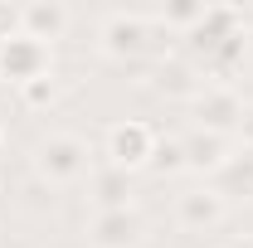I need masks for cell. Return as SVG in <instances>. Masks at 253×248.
<instances>
[{
    "label": "cell",
    "mask_w": 253,
    "mask_h": 248,
    "mask_svg": "<svg viewBox=\"0 0 253 248\" xmlns=\"http://www.w3.org/2000/svg\"><path fill=\"white\" fill-rule=\"evenodd\" d=\"M146 239H151V219L136 205H126V209H93L88 229H83L88 248H141Z\"/></svg>",
    "instance_id": "5b68a950"
},
{
    "label": "cell",
    "mask_w": 253,
    "mask_h": 248,
    "mask_svg": "<svg viewBox=\"0 0 253 248\" xmlns=\"http://www.w3.org/2000/svg\"><path fill=\"white\" fill-rule=\"evenodd\" d=\"M200 15H205V5H200V0H170V5H161V10H156V25L190 34L195 25H200Z\"/></svg>",
    "instance_id": "9a60e30c"
},
{
    "label": "cell",
    "mask_w": 253,
    "mask_h": 248,
    "mask_svg": "<svg viewBox=\"0 0 253 248\" xmlns=\"http://www.w3.org/2000/svg\"><path fill=\"white\" fill-rule=\"evenodd\" d=\"M224 219H229V200H224L214 185H200V190L175 195V224H180L185 234H214Z\"/></svg>",
    "instance_id": "ba28073f"
},
{
    "label": "cell",
    "mask_w": 253,
    "mask_h": 248,
    "mask_svg": "<svg viewBox=\"0 0 253 248\" xmlns=\"http://www.w3.org/2000/svg\"><path fill=\"white\" fill-rule=\"evenodd\" d=\"M0 141H5V126H0Z\"/></svg>",
    "instance_id": "44dd1931"
},
{
    "label": "cell",
    "mask_w": 253,
    "mask_h": 248,
    "mask_svg": "<svg viewBox=\"0 0 253 248\" xmlns=\"http://www.w3.org/2000/svg\"><path fill=\"white\" fill-rule=\"evenodd\" d=\"M54 205H59V190H54V185H44V180H39V175L30 170V180L20 185V209H25V214H49Z\"/></svg>",
    "instance_id": "2e32d148"
},
{
    "label": "cell",
    "mask_w": 253,
    "mask_h": 248,
    "mask_svg": "<svg viewBox=\"0 0 253 248\" xmlns=\"http://www.w3.org/2000/svg\"><path fill=\"white\" fill-rule=\"evenodd\" d=\"M224 248H253V239H234V244H224Z\"/></svg>",
    "instance_id": "ffe728a7"
},
{
    "label": "cell",
    "mask_w": 253,
    "mask_h": 248,
    "mask_svg": "<svg viewBox=\"0 0 253 248\" xmlns=\"http://www.w3.org/2000/svg\"><path fill=\"white\" fill-rule=\"evenodd\" d=\"M20 97H25V107H54V97H59L54 73H49V78H34V83H25V88H20Z\"/></svg>",
    "instance_id": "e0dca14e"
},
{
    "label": "cell",
    "mask_w": 253,
    "mask_h": 248,
    "mask_svg": "<svg viewBox=\"0 0 253 248\" xmlns=\"http://www.w3.org/2000/svg\"><path fill=\"white\" fill-rule=\"evenodd\" d=\"M15 34H20V5L0 0V44H5V39H15Z\"/></svg>",
    "instance_id": "ac0fdd59"
},
{
    "label": "cell",
    "mask_w": 253,
    "mask_h": 248,
    "mask_svg": "<svg viewBox=\"0 0 253 248\" xmlns=\"http://www.w3.org/2000/svg\"><path fill=\"white\" fill-rule=\"evenodd\" d=\"M234 141H244V151H253V102H244V122L234 131Z\"/></svg>",
    "instance_id": "d6986e66"
},
{
    "label": "cell",
    "mask_w": 253,
    "mask_h": 248,
    "mask_svg": "<svg viewBox=\"0 0 253 248\" xmlns=\"http://www.w3.org/2000/svg\"><path fill=\"white\" fill-rule=\"evenodd\" d=\"M205 88V78H200V68L185 59V54H166V59H156V68H151V93L166 97V102H195V93Z\"/></svg>",
    "instance_id": "9c48e42d"
},
{
    "label": "cell",
    "mask_w": 253,
    "mask_h": 248,
    "mask_svg": "<svg viewBox=\"0 0 253 248\" xmlns=\"http://www.w3.org/2000/svg\"><path fill=\"white\" fill-rule=\"evenodd\" d=\"M97 170L93 161V146L78 136V131H49L39 146H34V175L44 180V185H83L88 175Z\"/></svg>",
    "instance_id": "7a4b0ae2"
},
{
    "label": "cell",
    "mask_w": 253,
    "mask_h": 248,
    "mask_svg": "<svg viewBox=\"0 0 253 248\" xmlns=\"http://www.w3.org/2000/svg\"><path fill=\"white\" fill-rule=\"evenodd\" d=\"M88 200H93V209H126V205H136L131 200V175L97 161V170L88 175Z\"/></svg>",
    "instance_id": "7c38bea8"
},
{
    "label": "cell",
    "mask_w": 253,
    "mask_h": 248,
    "mask_svg": "<svg viewBox=\"0 0 253 248\" xmlns=\"http://www.w3.org/2000/svg\"><path fill=\"white\" fill-rule=\"evenodd\" d=\"M151 34H156V15H146V10H112L97 25V49L112 63H141L151 54Z\"/></svg>",
    "instance_id": "3957f363"
},
{
    "label": "cell",
    "mask_w": 253,
    "mask_h": 248,
    "mask_svg": "<svg viewBox=\"0 0 253 248\" xmlns=\"http://www.w3.org/2000/svg\"><path fill=\"white\" fill-rule=\"evenodd\" d=\"M49 73H54V44H39V39H30L25 30L0 44V83L25 88V83L49 78Z\"/></svg>",
    "instance_id": "52a82bcc"
},
{
    "label": "cell",
    "mask_w": 253,
    "mask_h": 248,
    "mask_svg": "<svg viewBox=\"0 0 253 248\" xmlns=\"http://www.w3.org/2000/svg\"><path fill=\"white\" fill-rule=\"evenodd\" d=\"M190 117L200 131H214V136H234L244 122V97L234 83H205L195 102H190Z\"/></svg>",
    "instance_id": "8992f818"
},
{
    "label": "cell",
    "mask_w": 253,
    "mask_h": 248,
    "mask_svg": "<svg viewBox=\"0 0 253 248\" xmlns=\"http://www.w3.org/2000/svg\"><path fill=\"white\" fill-rule=\"evenodd\" d=\"M224 200H253V151H234V161L210 180Z\"/></svg>",
    "instance_id": "4fadbf2b"
},
{
    "label": "cell",
    "mask_w": 253,
    "mask_h": 248,
    "mask_svg": "<svg viewBox=\"0 0 253 248\" xmlns=\"http://www.w3.org/2000/svg\"><path fill=\"white\" fill-rule=\"evenodd\" d=\"M20 30L39 44H54L73 30V10L63 0H30V5H20Z\"/></svg>",
    "instance_id": "8fae6325"
},
{
    "label": "cell",
    "mask_w": 253,
    "mask_h": 248,
    "mask_svg": "<svg viewBox=\"0 0 253 248\" xmlns=\"http://www.w3.org/2000/svg\"><path fill=\"white\" fill-rule=\"evenodd\" d=\"M156 141H161V131L151 122L122 117V122H112L107 131H102V165H117V170H126V175H136V170L151 165Z\"/></svg>",
    "instance_id": "277c9868"
},
{
    "label": "cell",
    "mask_w": 253,
    "mask_h": 248,
    "mask_svg": "<svg viewBox=\"0 0 253 248\" xmlns=\"http://www.w3.org/2000/svg\"><path fill=\"white\" fill-rule=\"evenodd\" d=\"M185 59L200 68L205 83H234L249 59V20L239 5H205L200 25L185 34Z\"/></svg>",
    "instance_id": "6da1fadb"
},
{
    "label": "cell",
    "mask_w": 253,
    "mask_h": 248,
    "mask_svg": "<svg viewBox=\"0 0 253 248\" xmlns=\"http://www.w3.org/2000/svg\"><path fill=\"white\" fill-rule=\"evenodd\" d=\"M180 141H185V170L190 175H210V180L234 161V146H239L234 136H214V131H200V126H190Z\"/></svg>",
    "instance_id": "30bf717a"
},
{
    "label": "cell",
    "mask_w": 253,
    "mask_h": 248,
    "mask_svg": "<svg viewBox=\"0 0 253 248\" xmlns=\"http://www.w3.org/2000/svg\"><path fill=\"white\" fill-rule=\"evenodd\" d=\"M146 170H151V175H185V141H180V136H161Z\"/></svg>",
    "instance_id": "5bb4252c"
}]
</instances>
